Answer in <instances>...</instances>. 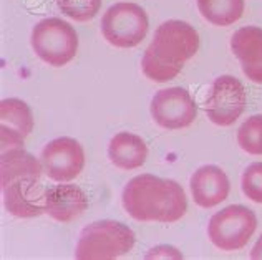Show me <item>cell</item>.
<instances>
[{
    "mask_svg": "<svg viewBox=\"0 0 262 260\" xmlns=\"http://www.w3.org/2000/svg\"><path fill=\"white\" fill-rule=\"evenodd\" d=\"M123 207L141 222H176L188 210L184 189L173 179L153 174L133 177L123 189Z\"/></svg>",
    "mask_w": 262,
    "mask_h": 260,
    "instance_id": "6da1fadb",
    "label": "cell"
},
{
    "mask_svg": "<svg viewBox=\"0 0 262 260\" xmlns=\"http://www.w3.org/2000/svg\"><path fill=\"white\" fill-rule=\"evenodd\" d=\"M198 49L199 35L194 27L183 20H168L158 27L153 42L144 50L141 70L146 78L164 83L178 77Z\"/></svg>",
    "mask_w": 262,
    "mask_h": 260,
    "instance_id": "7a4b0ae2",
    "label": "cell"
},
{
    "mask_svg": "<svg viewBox=\"0 0 262 260\" xmlns=\"http://www.w3.org/2000/svg\"><path fill=\"white\" fill-rule=\"evenodd\" d=\"M135 242V232L128 225L116 221H98L81 230L75 257L78 260L118 258L128 254Z\"/></svg>",
    "mask_w": 262,
    "mask_h": 260,
    "instance_id": "3957f363",
    "label": "cell"
},
{
    "mask_svg": "<svg viewBox=\"0 0 262 260\" xmlns=\"http://www.w3.org/2000/svg\"><path fill=\"white\" fill-rule=\"evenodd\" d=\"M32 49L50 66H63L77 55L78 35L65 20L57 17L45 18L33 27Z\"/></svg>",
    "mask_w": 262,
    "mask_h": 260,
    "instance_id": "277c9868",
    "label": "cell"
},
{
    "mask_svg": "<svg viewBox=\"0 0 262 260\" xmlns=\"http://www.w3.org/2000/svg\"><path fill=\"white\" fill-rule=\"evenodd\" d=\"M148 15L140 5L120 2L112 5L101 18L105 40L118 49H133L148 33Z\"/></svg>",
    "mask_w": 262,
    "mask_h": 260,
    "instance_id": "5b68a950",
    "label": "cell"
},
{
    "mask_svg": "<svg viewBox=\"0 0 262 260\" xmlns=\"http://www.w3.org/2000/svg\"><path fill=\"white\" fill-rule=\"evenodd\" d=\"M257 217L246 206H227L209 219L208 235L217 249L232 252L243 249L256 232Z\"/></svg>",
    "mask_w": 262,
    "mask_h": 260,
    "instance_id": "8992f818",
    "label": "cell"
},
{
    "mask_svg": "<svg viewBox=\"0 0 262 260\" xmlns=\"http://www.w3.org/2000/svg\"><path fill=\"white\" fill-rule=\"evenodd\" d=\"M247 103L243 83L231 75H223L212 81L204 100L208 118L217 126H231L244 113Z\"/></svg>",
    "mask_w": 262,
    "mask_h": 260,
    "instance_id": "52a82bcc",
    "label": "cell"
},
{
    "mask_svg": "<svg viewBox=\"0 0 262 260\" xmlns=\"http://www.w3.org/2000/svg\"><path fill=\"white\" fill-rule=\"evenodd\" d=\"M40 161L45 174L57 182L75 179L85 166L83 146L73 138H57L42 149Z\"/></svg>",
    "mask_w": 262,
    "mask_h": 260,
    "instance_id": "ba28073f",
    "label": "cell"
},
{
    "mask_svg": "<svg viewBox=\"0 0 262 260\" xmlns=\"http://www.w3.org/2000/svg\"><path fill=\"white\" fill-rule=\"evenodd\" d=\"M198 106L184 88L160 90L151 100V116L164 129L188 128L196 120Z\"/></svg>",
    "mask_w": 262,
    "mask_h": 260,
    "instance_id": "9c48e42d",
    "label": "cell"
},
{
    "mask_svg": "<svg viewBox=\"0 0 262 260\" xmlns=\"http://www.w3.org/2000/svg\"><path fill=\"white\" fill-rule=\"evenodd\" d=\"M47 187L37 177H22L4 187V202L12 216L29 219L45 212Z\"/></svg>",
    "mask_w": 262,
    "mask_h": 260,
    "instance_id": "30bf717a",
    "label": "cell"
},
{
    "mask_svg": "<svg viewBox=\"0 0 262 260\" xmlns=\"http://www.w3.org/2000/svg\"><path fill=\"white\" fill-rule=\"evenodd\" d=\"M33 129L30 106L18 98L0 101V145L2 153L12 148H22L25 138Z\"/></svg>",
    "mask_w": 262,
    "mask_h": 260,
    "instance_id": "8fae6325",
    "label": "cell"
},
{
    "mask_svg": "<svg viewBox=\"0 0 262 260\" xmlns=\"http://www.w3.org/2000/svg\"><path fill=\"white\" fill-rule=\"evenodd\" d=\"M192 199L199 207L211 209L227 199L231 191L229 177L214 164H206L196 169L189 181Z\"/></svg>",
    "mask_w": 262,
    "mask_h": 260,
    "instance_id": "7c38bea8",
    "label": "cell"
},
{
    "mask_svg": "<svg viewBox=\"0 0 262 260\" xmlns=\"http://www.w3.org/2000/svg\"><path fill=\"white\" fill-rule=\"evenodd\" d=\"M231 50L239 60L247 80L262 85V29L251 25L234 32Z\"/></svg>",
    "mask_w": 262,
    "mask_h": 260,
    "instance_id": "4fadbf2b",
    "label": "cell"
},
{
    "mask_svg": "<svg viewBox=\"0 0 262 260\" xmlns=\"http://www.w3.org/2000/svg\"><path fill=\"white\" fill-rule=\"evenodd\" d=\"M88 207L85 193L75 184H58L47 187L45 212L58 222H72Z\"/></svg>",
    "mask_w": 262,
    "mask_h": 260,
    "instance_id": "5bb4252c",
    "label": "cell"
},
{
    "mask_svg": "<svg viewBox=\"0 0 262 260\" xmlns=\"http://www.w3.org/2000/svg\"><path fill=\"white\" fill-rule=\"evenodd\" d=\"M108 156L116 168L133 171L146 162L148 146L138 134L123 131L115 134L108 146Z\"/></svg>",
    "mask_w": 262,
    "mask_h": 260,
    "instance_id": "9a60e30c",
    "label": "cell"
},
{
    "mask_svg": "<svg viewBox=\"0 0 262 260\" xmlns=\"http://www.w3.org/2000/svg\"><path fill=\"white\" fill-rule=\"evenodd\" d=\"M43 173V164L24 148H12L0 156V177L2 189L22 177H37Z\"/></svg>",
    "mask_w": 262,
    "mask_h": 260,
    "instance_id": "2e32d148",
    "label": "cell"
},
{
    "mask_svg": "<svg viewBox=\"0 0 262 260\" xmlns=\"http://www.w3.org/2000/svg\"><path fill=\"white\" fill-rule=\"evenodd\" d=\"M198 9L209 23L229 27L244 13V0H198Z\"/></svg>",
    "mask_w": 262,
    "mask_h": 260,
    "instance_id": "e0dca14e",
    "label": "cell"
},
{
    "mask_svg": "<svg viewBox=\"0 0 262 260\" xmlns=\"http://www.w3.org/2000/svg\"><path fill=\"white\" fill-rule=\"evenodd\" d=\"M237 143L246 153L262 154V114L247 118L237 129Z\"/></svg>",
    "mask_w": 262,
    "mask_h": 260,
    "instance_id": "ac0fdd59",
    "label": "cell"
},
{
    "mask_svg": "<svg viewBox=\"0 0 262 260\" xmlns=\"http://www.w3.org/2000/svg\"><path fill=\"white\" fill-rule=\"evenodd\" d=\"M57 5L68 18L75 22H88L100 12L101 0H57Z\"/></svg>",
    "mask_w": 262,
    "mask_h": 260,
    "instance_id": "d6986e66",
    "label": "cell"
},
{
    "mask_svg": "<svg viewBox=\"0 0 262 260\" xmlns=\"http://www.w3.org/2000/svg\"><path fill=\"white\" fill-rule=\"evenodd\" d=\"M241 186L247 199L262 204V162H252L246 168Z\"/></svg>",
    "mask_w": 262,
    "mask_h": 260,
    "instance_id": "ffe728a7",
    "label": "cell"
},
{
    "mask_svg": "<svg viewBox=\"0 0 262 260\" xmlns=\"http://www.w3.org/2000/svg\"><path fill=\"white\" fill-rule=\"evenodd\" d=\"M144 258H183L181 252L171 245H158L153 250H149Z\"/></svg>",
    "mask_w": 262,
    "mask_h": 260,
    "instance_id": "44dd1931",
    "label": "cell"
},
{
    "mask_svg": "<svg viewBox=\"0 0 262 260\" xmlns=\"http://www.w3.org/2000/svg\"><path fill=\"white\" fill-rule=\"evenodd\" d=\"M251 258L254 260H262V235L259 237V241L256 242V245L251 250Z\"/></svg>",
    "mask_w": 262,
    "mask_h": 260,
    "instance_id": "7402d4cb",
    "label": "cell"
}]
</instances>
